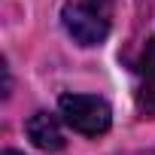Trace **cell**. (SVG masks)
Returning a JSON list of instances; mask_svg holds the SVG:
<instances>
[{
	"label": "cell",
	"instance_id": "cell-1",
	"mask_svg": "<svg viewBox=\"0 0 155 155\" xmlns=\"http://www.w3.org/2000/svg\"><path fill=\"white\" fill-rule=\"evenodd\" d=\"M61 21L79 46H101L113 28V0H67Z\"/></svg>",
	"mask_w": 155,
	"mask_h": 155
},
{
	"label": "cell",
	"instance_id": "cell-2",
	"mask_svg": "<svg viewBox=\"0 0 155 155\" xmlns=\"http://www.w3.org/2000/svg\"><path fill=\"white\" fill-rule=\"evenodd\" d=\"M61 107V116L64 122L79 131L85 137H97V134H107L110 131V122H113V110L104 97H94V94H64L58 101Z\"/></svg>",
	"mask_w": 155,
	"mask_h": 155
},
{
	"label": "cell",
	"instance_id": "cell-3",
	"mask_svg": "<svg viewBox=\"0 0 155 155\" xmlns=\"http://www.w3.org/2000/svg\"><path fill=\"white\" fill-rule=\"evenodd\" d=\"M25 131H28L31 143H34L37 149H43V152H58V149H64V134H61V125H58V119H55L52 113H43V110L34 113V116L28 119Z\"/></svg>",
	"mask_w": 155,
	"mask_h": 155
},
{
	"label": "cell",
	"instance_id": "cell-4",
	"mask_svg": "<svg viewBox=\"0 0 155 155\" xmlns=\"http://www.w3.org/2000/svg\"><path fill=\"white\" fill-rule=\"evenodd\" d=\"M140 79H143V101H146L149 107H155V37H152V43H149L146 52H143Z\"/></svg>",
	"mask_w": 155,
	"mask_h": 155
},
{
	"label": "cell",
	"instance_id": "cell-5",
	"mask_svg": "<svg viewBox=\"0 0 155 155\" xmlns=\"http://www.w3.org/2000/svg\"><path fill=\"white\" fill-rule=\"evenodd\" d=\"M3 155H21V152H12V149H6V152H3Z\"/></svg>",
	"mask_w": 155,
	"mask_h": 155
}]
</instances>
